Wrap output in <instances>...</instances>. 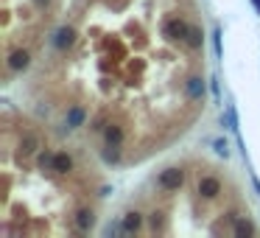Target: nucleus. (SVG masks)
<instances>
[{
	"instance_id": "nucleus-1",
	"label": "nucleus",
	"mask_w": 260,
	"mask_h": 238,
	"mask_svg": "<svg viewBox=\"0 0 260 238\" xmlns=\"http://www.w3.org/2000/svg\"><path fill=\"white\" fill-rule=\"evenodd\" d=\"M182 179H185V174H182L179 168H165V171L160 174L157 182H160V188H163V191H176L182 185Z\"/></svg>"
},
{
	"instance_id": "nucleus-2",
	"label": "nucleus",
	"mask_w": 260,
	"mask_h": 238,
	"mask_svg": "<svg viewBox=\"0 0 260 238\" xmlns=\"http://www.w3.org/2000/svg\"><path fill=\"white\" fill-rule=\"evenodd\" d=\"M28 62H31L28 51H14V54L6 59V70H9V73H17V70H25V67H28Z\"/></svg>"
},
{
	"instance_id": "nucleus-3",
	"label": "nucleus",
	"mask_w": 260,
	"mask_h": 238,
	"mask_svg": "<svg viewBox=\"0 0 260 238\" xmlns=\"http://www.w3.org/2000/svg\"><path fill=\"white\" fill-rule=\"evenodd\" d=\"M199 194L207 196V199H216V196L221 194V182H218L216 177H201L199 179Z\"/></svg>"
},
{
	"instance_id": "nucleus-4",
	"label": "nucleus",
	"mask_w": 260,
	"mask_h": 238,
	"mask_svg": "<svg viewBox=\"0 0 260 238\" xmlns=\"http://www.w3.org/2000/svg\"><path fill=\"white\" fill-rule=\"evenodd\" d=\"M103 137H107V149H121L123 146V129L121 126H112V123H109L107 126V132H103Z\"/></svg>"
},
{
	"instance_id": "nucleus-5",
	"label": "nucleus",
	"mask_w": 260,
	"mask_h": 238,
	"mask_svg": "<svg viewBox=\"0 0 260 238\" xmlns=\"http://www.w3.org/2000/svg\"><path fill=\"white\" fill-rule=\"evenodd\" d=\"M185 87H188V96L193 98V101L204 98V81H201L199 76H190V79H188V84H185Z\"/></svg>"
},
{
	"instance_id": "nucleus-6",
	"label": "nucleus",
	"mask_w": 260,
	"mask_h": 238,
	"mask_svg": "<svg viewBox=\"0 0 260 238\" xmlns=\"http://www.w3.org/2000/svg\"><path fill=\"white\" fill-rule=\"evenodd\" d=\"M70 165H73V160L67 157L65 152H62V154H54V163H50V168H54V171L65 174V171H70Z\"/></svg>"
},
{
	"instance_id": "nucleus-7",
	"label": "nucleus",
	"mask_w": 260,
	"mask_h": 238,
	"mask_svg": "<svg viewBox=\"0 0 260 238\" xmlns=\"http://www.w3.org/2000/svg\"><path fill=\"white\" fill-rule=\"evenodd\" d=\"M73 37H76V34H73V28H59V34H56V48H67V45H73Z\"/></svg>"
},
{
	"instance_id": "nucleus-8",
	"label": "nucleus",
	"mask_w": 260,
	"mask_h": 238,
	"mask_svg": "<svg viewBox=\"0 0 260 238\" xmlns=\"http://www.w3.org/2000/svg\"><path fill=\"white\" fill-rule=\"evenodd\" d=\"M92 210H79V216H76V227H79V230H90L92 227Z\"/></svg>"
},
{
	"instance_id": "nucleus-9",
	"label": "nucleus",
	"mask_w": 260,
	"mask_h": 238,
	"mask_svg": "<svg viewBox=\"0 0 260 238\" xmlns=\"http://www.w3.org/2000/svg\"><path fill=\"white\" fill-rule=\"evenodd\" d=\"M140 224H143V219H140V213H126V219H123V230H126V232H134V230H140Z\"/></svg>"
},
{
	"instance_id": "nucleus-10",
	"label": "nucleus",
	"mask_w": 260,
	"mask_h": 238,
	"mask_svg": "<svg viewBox=\"0 0 260 238\" xmlns=\"http://www.w3.org/2000/svg\"><path fill=\"white\" fill-rule=\"evenodd\" d=\"M201 39H204V37H201V31L196 28V25H190V28H188V37H185V42H188L190 48H201Z\"/></svg>"
},
{
	"instance_id": "nucleus-11",
	"label": "nucleus",
	"mask_w": 260,
	"mask_h": 238,
	"mask_svg": "<svg viewBox=\"0 0 260 238\" xmlns=\"http://www.w3.org/2000/svg\"><path fill=\"white\" fill-rule=\"evenodd\" d=\"M81 121H84V112H81L79 107H73V110L67 112V126H79Z\"/></svg>"
},
{
	"instance_id": "nucleus-12",
	"label": "nucleus",
	"mask_w": 260,
	"mask_h": 238,
	"mask_svg": "<svg viewBox=\"0 0 260 238\" xmlns=\"http://www.w3.org/2000/svg\"><path fill=\"white\" fill-rule=\"evenodd\" d=\"M235 232H238V235H243V232L249 235V232H254V227L249 224V221H235Z\"/></svg>"
},
{
	"instance_id": "nucleus-13",
	"label": "nucleus",
	"mask_w": 260,
	"mask_h": 238,
	"mask_svg": "<svg viewBox=\"0 0 260 238\" xmlns=\"http://www.w3.org/2000/svg\"><path fill=\"white\" fill-rule=\"evenodd\" d=\"M216 152L227 157V140H216Z\"/></svg>"
}]
</instances>
